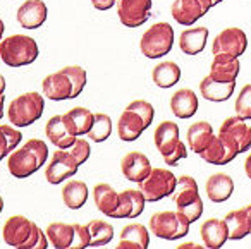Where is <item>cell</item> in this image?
<instances>
[{"label": "cell", "mask_w": 251, "mask_h": 249, "mask_svg": "<svg viewBox=\"0 0 251 249\" xmlns=\"http://www.w3.org/2000/svg\"><path fill=\"white\" fill-rule=\"evenodd\" d=\"M86 86V71L81 66H66L42 81V90L49 100L64 101L79 97Z\"/></svg>", "instance_id": "6da1fadb"}, {"label": "cell", "mask_w": 251, "mask_h": 249, "mask_svg": "<svg viewBox=\"0 0 251 249\" xmlns=\"http://www.w3.org/2000/svg\"><path fill=\"white\" fill-rule=\"evenodd\" d=\"M2 239L7 246L16 249H47V234L25 215H12L2 227Z\"/></svg>", "instance_id": "7a4b0ae2"}, {"label": "cell", "mask_w": 251, "mask_h": 249, "mask_svg": "<svg viewBox=\"0 0 251 249\" xmlns=\"http://www.w3.org/2000/svg\"><path fill=\"white\" fill-rule=\"evenodd\" d=\"M49 158V146L43 139L33 138L26 141L21 148H16L7 156V170L16 179H26V177L36 174L47 163Z\"/></svg>", "instance_id": "3957f363"}, {"label": "cell", "mask_w": 251, "mask_h": 249, "mask_svg": "<svg viewBox=\"0 0 251 249\" xmlns=\"http://www.w3.org/2000/svg\"><path fill=\"white\" fill-rule=\"evenodd\" d=\"M155 108L147 100H133L117 121V134L121 141H136L151 125Z\"/></svg>", "instance_id": "277c9868"}, {"label": "cell", "mask_w": 251, "mask_h": 249, "mask_svg": "<svg viewBox=\"0 0 251 249\" xmlns=\"http://www.w3.org/2000/svg\"><path fill=\"white\" fill-rule=\"evenodd\" d=\"M38 43L28 35H11L0 40V59L9 67L29 66L38 59Z\"/></svg>", "instance_id": "5b68a950"}, {"label": "cell", "mask_w": 251, "mask_h": 249, "mask_svg": "<svg viewBox=\"0 0 251 249\" xmlns=\"http://www.w3.org/2000/svg\"><path fill=\"white\" fill-rule=\"evenodd\" d=\"M153 141L164 162L171 167L179 165V162L188 158V148L179 138V125L172 121H164L155 127Z\"/></svg>", "instance_id": "8992f818"}, {"label": "cell", "mask_w": 251, "mask_h": 249, "mask_svg": "<svg viewBox=\"0 0 251 249\" xmlns=\"http://www.w3.org/2000/svg\"><path fill=\"white\" fill-rule=\"evenodd\" d=\"M43 110H45L43 95H40L38 91H29L16 97L9 103L7 117L9 122L16 127H29L42 117Z\"/></svg>", "instance_id": "52a82bcc"}, {"label": "cell", "mask_w": 251, "mask_h": 249, "mask_svg": "<svg viewBox=\"0 0 251 249\" xmlns=\"http://www.w3.org/2000/svg\"><path fill=\"white\" fill-rule=\"evenodd\" d=\"M191 222L181 213V211H157L148 220V230L153 232L155 237L165 239V241H179L188 235Z\"/></svg>", "instance_id": "ba28073f"}, {"label": "cell", "mask_w": 251, "mask_h": 249, "mask_svg": "<svg viewBox=\"0 0 251 249\" xmlns=\"http://www.w3.org/2000/svg\"><path fill=\"white\" fill-rule=\"evenodd\" d=\"M176 210L181 211L189 222H196L203 215V199L200 196L198 184L191 175H181L172 193Z\"/></svg>", "instance_id": "9c48e42d"}, {"label": "cell", "mask_w": 251, "mask_h": 249, "mask_svg": "<svg viewBox=\"0 0 251 249\" xmlns=\"http://www.w3.org/2000/svg\"><path fill=\"white\" fill-rule=\"evenodd\" d=\"M174 47V28L169 23H155L143 33L140 50L148 59H160L167 55Z\"/></svg>", "instance_id": "30bf717a"}, {"label": "cell", "mask_w": 251, "mask_h": 249, "mask_svg": "<svg viewBox=\"0 0 251 249\" xmlns=\"http://www.w3.org/2000/svg\"><path fill=\"white\" fill-rule=\"evenodd\" d=\"M138 189L143 193L145 199L150 203L164 199L167 196H172L176 186H177V177L167 169H151V172L145 177L141 182H138Z\"/></svg>", "instance_id": "8fae6325"}, {"label": "cell", "mask_w": 251, "mask_h": 249, "mask_svg": "<svg viewBox=\"0 0 251 249\" xmlns=\"http://www.w3.org/2000/svg\"><path fill=\"white\" fill-rule=\"evenodd\" d=\"M77 169H79V163L74 158L73 153L69 149L59 148L57 151H53V155L50 156L49 165L45 167V179L49 184L57 186V184L76 175Z\"/></svg>", "instance_id": "7c38bea8"}, {"label": "cell", "mask_w": 251, "mask_h": 249, "mask_svg": "<svg viewBox=\"0 0 251 249\" xmlns=\"http://www.w3.org/2000/svg\"><path fill=\"white\" fill-rule=\"evenodd\" d=\"M248 49V36L241 28H226L215 36L212 43L213 55H232L241 57Z\"/></svg>", "instance_id": "4fadbf2b"}, {"label": "cell", "mask_w": 251, "mask_h": 249, "mask_svg": "<svg viewBox=\"0 0 251 249\" xmlns=\"http://www.w3.org/2000/svg\"><path fill=\"white\" fill-rule=\"evenodd\" d=\"M153 2L151 0H117L119 21L126 28H138L150 19Z\"/></svg>", "instance_id": "5bb4252c"}, {"label": "cell", "mask_w": 251, "mask_h": 249, "mask_svg": "<svg viewBox=\"0 0 251 249\" xmlns=\"http://www.w3.org/2000/svg\"><path fill=\"white\" fill-rule=\"evenodd\" d=\"M213 7L212 0H174L171 14L181 26H193Z\"/></svg>", "instance_id": "9a60e30c"}, {"label": "cell", "mask_w": 251, "mask_h": 249, "mask_svg": "<svg viewBox=\"0 0 251 249\" xmlns=\"http://www.w3.org/2000/svg\"><path fill=\"white\" fill-rule=\"evenodd\" d=\"M219 136L226 138L230 145H234L239 153L251 149V127L241 117H227L219 129Z\"/></svg>", "instance_id": "2e32d148"}, {"label": "cell", "mask_w": 251, "mask_h": 249, "mask_svg": "<svg viewBox=\"0 0 251 249\" xmlns=\"http://www.w3.org/2000/svg\"><path fill=\"white\" fill-rule=\"evenodd\" d=\"M121 172L131 182H141L151 172V163L145 153L133 149L121 158Z\"/></svg>", "instance_id": "e0dca14e"}, {"label": "cell", "mask_w": 251, "mask_h": 249, "mask_svg": "<svg viewBox=\"0 0 251 249\" xmlns=\"http://www.w3.org/2000/svg\"><path fill=\"white\" fill-rule=\"evenodd\" d=\"M237 155H239V151H237L236 146L230 145L222 136H215V138L212 139V143L200 153V156H201L206 163H212V165H227V163L232 162Z\"/></svg>", "instance_id": "ac0fdd59"}, {"label": "cell", "mask_w": 251, "mask_h": 249, "mask_svg": "<svg viewBox=\"0 0 251 249\" xmlns=\"http://www.w3.org/2000/svg\"><path fill=\"white\" fill-rule=\"evenodd\" d=\"M49 16V9H47L43 0H26L25 4L18 9V23L25 29H36L43 26Z\"/></svg>", "instance_id": "d6986e66"}, {"label": "cell", "mask_w": 251, "mask_h": 249, "mask_svg": "<svg viewBox=\"0 0 251 249\" xmlns=\"http://www.w3.org/2000/svg\"><path fill=\"white\" fill-rule=\"evenodd\" d=\"M143 193L140 189H126L119 193V206L114 211L112 218H136L145 210Z\"/></svg>", "instance_id": "ffe728a7"}, {"label": "cell", "mask_w": 251, "mask_h": 249, "mask_svg": "<svg viewBox=\"0 0 251 249\" xmlns=\"http://www.w3.org/2000/svg\"><path fill=\"white\" fill-rule=\"evenodd\" d=\"M234 90H236V81L215 79L210 74H206L200 81V93H201V97L208 101H215V103L229 100L234 95Z\"/></svg>", "instance_id": "44dd1931"}, {"label": "cell", "mask_w": 251, "mask_h": 249, "mask_svg": "<svg viewBox=\"0 0 251 249\" xmlns=\"http://www.w3.org/2000/svg\"><path fill=\"white\" fill-rule=\"evenodd\" d=\"M150 246V230L143 224H127L121 230L117 249H147Z\"/></svg>", "instance_id": "7402d4cb"}, {"label": "cell", "mask_w": 251, "mask_h": 249, "mask_svg": "<svg viewBox=\"0 0 251 249\" xmlns=\"http://www.w3.org/2000/svg\"><path fill=\"white\" fill-rule=\"evenodd\" d=\"M95 114L86 107H74L62 114V122L74 136H86L93 124Z\"/></svg>", "instance_id": "603a6c76"}, {"label": "cell", "mask_w": 251, "mask_h": 249, "mask_svg": "<svg viewBox=\"0 0 251 249\" xmlns=\"http://www.w3.org/2000/svg\"><path fill=\"white\" fill-rule=\"evenodd\" d=\"M200 235L203 239L205 248L217 249L222 248L229 239V232H227V225L220 218H208L201 224L200 228Z\"/></svg>", "instance_id": "cb8c5ba5"}, {"label": "cell", "mask_w": 251, "mask_h": 249, "mask_svg": "<svg viewBox=\"0 0 251 249\" xmlns=\"http://www.w3.org/2000/svg\"><path fill=\"white\" fill-rule=\"evenodd\" d=\"M206 40H208V28L205 26L188 28L179 36V50L186 55H198L205 50Z\"/></svg>", "instance_id": "d4e9b609"}, {"label": "cell", "mask_w": 251, "mask_h": 249, "mask_svg": "<svg viewBox=\"0 0 251 249\" xmlns=\"http://www.w3.org/2000/svg\"><path fill=\"white\" fill-rule=\"evenodd\" d=\"M205 191L210 201H213V203H224V201H227L232 196L234 180L227 174L217 172L208 177V180L205 184Z\"/></svg>", "instance_id": "484cf974"}, {"label": "cell", "mask_w": 251, "mask_h": 249, "mask_svg": "<svg viewBox=\"0 0 251 249\" xmlns=\"http://www.w3.org/2000/svg\"><path fill=\"white\" fill-rule=\"evenodd\" d=\"M171 110L177 119H191L198 112V97L189 88H181L171 97Z\"/></svg>", "instance_id": "4316f807"}, {"label": "cell", "mask_w": 251, "mask_h": 249, "mask_svg": "<svg viewBox=\"0 0 251 249\" xmlns=\"http://www.w3.org/2000/svg\"><path fill=\"white\" fill-rule=\"evenodd\" d=\"M45 136L53 146H57L60 149L71 148L77 138L73 132L67 131V127L62 122V115H53V117L49 119V122L45 124Z\"/></svg>", "instance_id": "83f0119b"}, {"label": "cell", "mask_w": 251, "mask_h": 249, "mask_svg": "<svg viewBox=\"0 0 251 249\" xmlns=\"http://www.w3.org/2000/svg\"><path fill=\"white\" fill-rule=\"evenodd\" d=\"M213 138H215L213 127H212V124L206 121L195 122V124L189 125L188 132H186V141H188L189 149H193V151L198 153V155L212 143Z\"/></svg>", "instance_id": "f1b7e54d"}, {"label": "cell", "mask_w": 251, "mask_h": 249, "mask_svg": "<svg viewBox=\"0 0 251 249\" xmlns=\"http://www.w3.org/2000/svg\"><path fill=\"white\" fill-rule=\"evenodd\" d=\"M241 71L239 57L232 55H213L212 66H210V76L222 81H236Z\"/></svg>", "instance_id": "f546056e"}, {"label": "cell", "mask_w": 251, "mask_h": 249, "mask_svg": "<svg viewBox=\"0 0 251 249\" xmlns=\"http://www.w3.org/2000/svg\"><path fill=\"white\" fill-rule=\"evenodd\" d=\"M93 201L95 206L98 208V211L105 215V217H110L114 215V211L119 206V193L110 186V184H97L93 187Z\"/></svg>", "instance_id": "4dcf8cb0"}, {"label": "cell", "mask_w": 251, "mask_h": 249, "mask_svg": "<svg viewBox=\"0 0 251 249\" xmlns=\"http://www.w3.org/2000/svg\"><path fill=\"white\" fill-rule=\"evenodd\" d=\"M47 239L55 249H71L74 242V224L52 222L45 230Z\"/></svg>", "instance_id": "1f68e13d"}, {"label": "cell", "mask_w": 251, "mask_h": 249, "mask_svg": "<svg viewBox=\"0 0 251 249\" xmlns=\"http://www.w3.org/2000/svg\"><path fill=\"white\" fill-rule=\"evenodd\" d=\"M88 186L83 180L77 179H71L64 184L62 187V199L69 210H79L81 206H84L88 201Z\"/></svg>", "instance_id": "d6a6232c"}, {"label": "cell", "mask_w": 251, "mask_h": 249, "mask_svg": "<svg viewBox=\"0 0 251 249\" xmlns=\"http://www.w3.org/2000/svg\"><path fill=\"white\" fill-rule=\"evenodd\" d=\"M179 79H181V67L176 62H172V60L160 62L151 71V81H153V84L158 88H164V90L176 86L179 83Z\"/></svg>", "instance_id": "836d02e7"}, {"label": "cell", "mask_w": 251, "mask_h": 249, "mask_svg": "<svg viewBox=\"0 0 251 249\" xmlns=\"http://www.w3.org/2000/svg\"><path fill=\"white\" fill-rule=\"evenodd\" d=\"M224 222L227 225L230 241H239V239H244L250 234V217H248V211L244 206L229 211Z\"/></svg>", "instance_id": "e575fe53"}, {"label": "cell", "mask_w": 251, "mask_h": 249, "mask_svg": "<svg viewBox=\"0 0 251 249\" xmlns=\"http://www.w3.org/2000/svg\"><path fill=\"white\" fill-rule=\"evenodd\" d=\"M90 234V248H101L107 246L114 239V227L105 220H91L86 224Z\"/></svg>", "instance_id": "d590c367"}, {"label": "cell", "mask_w": 251, "mask_h": 249, "mask_svg": "<svg viewBox=\"0 0 251 249\" xmlns=\"http://www.w3.org/2000/svg\"><path fill=\"white\" fill-rule=\"evenodd\" d=\"M23 141V132L12 124H2L0 125V155L9 156L19 146Z\"/></svg>", "instance_id": "8d00e7d4"}, {"label": "cell", "mask_w": 251, "mask_h": 249, "mask_svg": "<svg viewBox=\"0 0 251 249\" xmlns=\"http://www.w3.org/2000/svg\"><path fill=\"white\" fill-rule=\"evenodd\" d=\"M110 134H112V119L107 114H95L93 124H91V129L88 131L86 136H90V139L93 143H103L107 141Z\"/></svg>", "instance_id": "74e56055"}, {"label": "cell", "mask_w": 251, "mask_h": 249, "mask_svg": "<svg viewBox=\"0 0 251 249\" xmlns=\"http://www.w3.org/2000/svg\"><path fill=\"white\" fill-rule=\"evenodd\" d=\"M234 110L237 117H241L243 121H251V84H244L243 90L239 91L234 103Z\"/></svg>", "instance_id": "f35d334b"}, {"label": "cell", "mask_w": 251, "mask_h": 249, "mask_svg": "<svg viewBox=\"0 0 251 249\" xmlns=\"http://www.w3.org/2000/svg\"><path fill=\"white\" fill-rule=\"evenodd\" d=\"M67 149L73 153L74 158L77 160V163H79V165H83V163L86 162V160L90 158V155H91L90 141H86L84 138H79V136H77L76 141L73 143V146H71V148H67Z\"/></svg>", "instance_id": "ab89813d"}, {"label": "cell", "mask_w": 251, "mask_h": 249, "mask_svg": "<svg viewBox=\"0 0 251 249\" xmlns=\"http://www.w3.org/2000/svg\"><path fill=\"white\" fill-rule=\"evenodd\" d=\"M90 248V234H88L86 225L74 224V242L71 249H84Z\"/></svg>", "instance_id": "60d3db41"}, {"label": "cell", "mask_w": 251, "mask_h": 249, "mask_svg": "<svg viewBox=\"0 0 251 249\" xmlns=\"http://www.w3.org/2000/svg\"><path fill=\"white\" fill-rule=\"evenodd\" d=\"M117 0H91V5H93L97 11H108L115 5Z\"/></svg>", "instance_id": "b9f144b4"}, {"label": "cell", "mask_w": 251, "mask_h": 249, "mask_svg": "<svg viewBox=\"0 0 251 249\" xmlns=\"http://www.w3.org/2000/svg\"><path fill=\"white\" fill-rule=\"evenodd\" d=\"M5 77L0 74V119L4 117V101H5Z\"/></svg>", "instance_id": "7bdbcfd3"}, {"label": "cell", "mask_w": 251, "mask_h": 249, "mask_svg": "<svg viewBox=\"0 0 251 249\" xmlns=\"http://www.w3.org/2000/svg\"><path fill=\"white\" fill-rule=\"evenodd\" d=\"M205 246H200L196 242H184V244L179 246V249H203Z\"/></svg>", "instance_id": "ee69618b"}, {"label": "cell", "mask_w": 251, "mask_h": 249, "mask_svg": "<svg viewBox=\"0 0 251 249\" xmlns=\"http://www.w3.org/2000/svg\"><path fill=\"white\" fill-rule=\"evenodd\" d=\"M244 172H246V175L251 179V153L246 156V160H244Z\"/></svg>", "instance_id": "f6af8a7d"}, {"label": "cell", "mask_w": 251, "mask_h": 249, "mask_svg": "<svg viewBox=\"0 0 251 249\" xmlns=\"http://www.w3.org/2000/svg\"><path fill=\"white\" fill-rule=\"evenodd\" d=\"M246 211H248V217H250V234H251V204H246Z\"/></svg>", "instance_id": "bcb514c9"}, {"label": "cell", "mask_w": 251, "mask_h": 249, "mask_svg": "<svg viewBox=\"0 0 251 249\" xmlns=\"http://www.w3.org/2000/svg\"><path fill=\"white\" fill-rule=\"evenodd\" d=\"M4 31H5V25H4V21L0 19V40H2V36H4Z\"/></svg>", "instance_id": "7dc6e473"}, {"label": "cell", "mask_w": 251, "mask_h": 249, "mask_svg": "<svg viewBox=\"0 0 251 249\" xmlns=\"http://www.w3.org/2000/svg\"><path fill=\"white\" fill-rule=\"evenodd\" d=\"M2 211H4V198L0 196V213H2Z\"/></svg>", "instance_id": "c3c4849f"}, {"label": "cell", "mask_w": 251, "mask_h": 249, "mask_svg": "<svg viewBox=\"0 0 251 249\" xmlns=\"http://www.w3.org/2000/svg\"><path fill=\"white\" fill-rule=\"evenodd\" d=\"M220 2H224V0H212V4H213V5H219Z\"/></svg>", "instance_id": "681fc988"}, {"label": "cell", "mask_w": 251, "mask_h": 249, "mask_svg": "<svg viewBox=\"0 0 251 249\" xmlns=\"http://www.w3.org/2000/svg\"><path fill=\"white\" fill-rule=\"evenodd\" d=\"M2 158H4V156H2V155H0V162H2Z\"/></svg>", "instance_id": "f907efd6"}]
</instances>
